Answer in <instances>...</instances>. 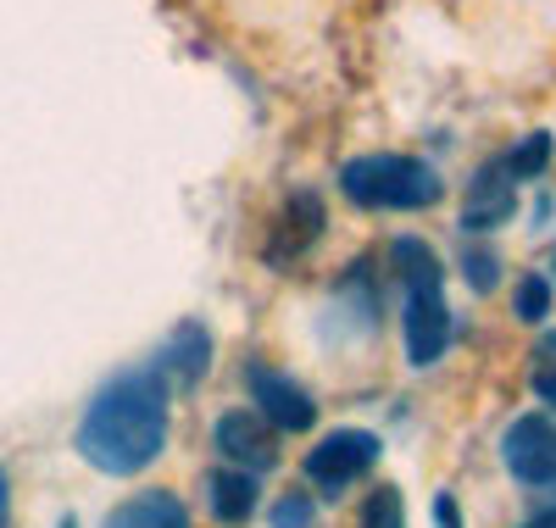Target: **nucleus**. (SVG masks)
Returning a JSON list of instances; mask_svg holds the SVG:
<instances>
[{
	"mask_svg": "<svg viewBox=\"0 0 556 528\" xmlns=\"http://www.w3.org/2000/svg\"><path fill=\"white\" fill-rule=\"evenodd\" d=\"M167 445V384L156 367H128L89 395L78 417V456L112 478L146 473Z\"/></svg>",
	"mask_w": 556,
	"mask_h": 528,
	"instance_id": "nucleus-1",
	"label": "nucleus"
},
{
	"mask_svg": "<svg viewBox=\"0 0 556 528\" xmlns=\"http://www.w3.org/2000/svg\"><path fill=\"white\" fill-rule=\"evenodd\" d=\"M340 189L356 206H374V212H424L445 196L440 173L417 156H356L345 162Z\"/></svg>",
	"mask_w": 556,
	"mask_h": 528,
	"instance_id": "nucleus-2",
	"label": "nucleus"
},
{
	"mask_svg": "<svg viewBox=\"0 0 556 528\" xmlns=\"http://www.w3.org/2000/svg\"><path fill=\"white\" fill-rule=\"evenodd\" d=\"M379 462V440L367 435V428H334V435H323L312 451H306V478H312V490L323 495H340L351 490L356 478Z\"/></svg>",
	"mask_w": 556,
	"mask_h": 528,
	"instance_id": "nucleus-3",
	"label": "nucleus"
},
{
	"mask_svg": "<svg viewBox=\"0 0 556 528\" xmlns=\"http://www.w3.org/2000/svg\"><path fill=\"white\" fill-rule=\"evenodd\" d=\"M401 334H406V356H412V367H434V362L445 356V345H451L445 284H417V290H406Z\"/></svg>",
	"mask_w": 556,
	"mask_h": 528,
	"instance_id": "nucleus-4",
	"label": "nucleus"
},
{
	"mask_svg": "<svg viewBox=\"0 0 556 528\" xmlns=\"http://www.w3.org/2000/svg\"><path fill=\"white\" fill-rule=\"evenodd\" d=\"M501 456H506V473L518 485L540 490V485H556V423L551 417H518L501 440Z\"/></svg>",
	"mask_w": 556,
	"mask_h": 528,
	"instance_id": "nucleus-5",
	"label": "nucleus"
},
{
	"mask_svg": "<svg viewBox=\"0 0 556 528\" xmlns=\"http://www.w3.org/2000/svg\"><path fill=\"white\" fill-rule=\"evenodd\" d=\"M245 390H251V401L262 406V417H267L273 428H285V435H306L312 417H317V401L301 390V384L285 378V373H273V367H262V362L245 367Z\"/></svg>",
	"mask_w": 556,
	"mask_h": 528,
	"instance_id": "nucleus-6",
	"label": "nucleus"
},
{
	"mask_svg": "<svg viewBox=\"0 0 556 528\" xmlns=\"http://www.w3.org/2000/svg\"><path fill=\"white\" fill-rule=\"evenodd\" d=\"M323 223H329V212H323V201L312 196V189H295V196L285 201V212L273 217V234H267V267H290L301 262L312 246H317V234Z\"/></svg>",
	"mask_w": 556,
	"mask_h": 528,
	"instance_id": "nucleus-7",
	"label": "nucleus"
},
{
	"mask_svg": "<svg viewBox=\"0 0 556 528\" xmlns=\"http://www.w3.org/2000/svg\"><path fill=\"white\" fill-rule=\"evenodd\" d=\"M513 212H518V178L506 173L501 156H495V162H484V167L473 173V184H468V201H462V234H490V228H501Z\"/></svg>",
	"mask_w": 556,
	"mask_h": 528,
	"instance_id": "nucleus-8",
	"label": "nucleus"
},
{
	"mask_svg": "<svg viewBox=\"0 0 556 528\" xmlns=\"http://www.w3.org/2000/svg\"><path fill=\"white\" fill-rule=\"evenodd\" d=\"M212 445H217L228 462L251 467V473L278 467V445H273V435H267V417H251V412H228V417H217Z\"/></svg>",
	"mask_w": 556,
	"mask_h": 528,
	"instance_id": "nucleus-9",
	"label": "nucleus"
},
{
	"mask_svg": "<svg viewBox=\"0 0 556 528\" xmlns=\"http://www.w3.org/2000/svg\"><path fill=\"white\" fill-rule=\"evenodd\" d=\"M206 367H212V334H206L201 323H178V328L167 334L162 356H156L162 384H178V390H195V384L206 378Z\"/></svg>",
	"mask_w": 556,
	"mask_h": 528,
	"instance_id": "nucleus-10",
	"label": "nucleus"
},
{
	"mask_svg": "<svg viewBox=\"0 0 556 528\" xmlns=\"http://www.w3.org/2000/svg\"><path fill=\"white\" fill-rule=\"evenodd\" d=\"M106 528H190V512H184V501L167 495V490H146V495L123 501L106 517Z\"/></svg>",
	"mask_w": 556,
	"mask_h": 528,
	"instance_id": "nucleus-11",
	"label": "nucleus"
},
{
	"mask_svg": "<svg viewBox=\"0 0 556 528\" xmlns=\"http://www.w3.org/2000/svg\"><path fill=\"white\" fill-rule=\"evenodd\" d=\"M206 501L217 523H245L256 512V478L251 473H212L206 478Z\"/></svg>",
	"mask_w": 556,
	"mask_h": 528,
	"instance_id": "nucleus-12",
	"label": "nucleus"
},
{
	"mask_svg": "<svg viewBox=\"0 0 556 528\" xmlns=\"http://www.w3.org/2000/svg\"><path fill=\"white\" fill-rule=\"evenodd\" d=\"M390 262H395V278L406 284V290H417V284H445V267H440V256L424 246V239H395L390 246Z\"/></svg>",
	"mask_w": 556,
	"mask_h": 528,
	"instance_id": "nucleus-13",
	"label": "nucleus"
},
{
	"mask_svg": "<svg viewBox=\"0 0 556 528\" xmlns=\"http://www.w3.org/2000/svg\"><path fill=\"white\" fill-rule=\"evenodd\" d=\"M545 162H551V134H523L518 146H513V151L501 156V167L513 173L518 184H523V178H534V173H540Z\"/></svg>",
	"mask_w": 556,
	"mask_h": 528,
	"instance_id": "nucleus-14",
	"label": "nucleus"
},
{
	"mask_svg": "<svg viewBox=\"0 0 556 528\" xmlns=\"http://www.w3.org/2000/svg\"><path fill=\"white\" fill-rule=\"evenodd\" d=\"M362 528H406V501H401V490H374L362 501Z\"/></svg>",
	"mask_w": 556,
	"mask_h": 528,
	"instance_id": "nucleus-15",
	"label": "nucleus"
},
{
	"mask_svg": "<svg viewBox=\"0 0 556 528\" xmlns=\"http://www.w3.org/2000/svg\"><path fill=\"white\" fill-rule=\"evenodd\" d=\"M513 312H518L523 323H540V317L551 312V278L529 273V278L518 284V296H513Z\"/></svg>",
	"mask_w": 556,
	"mask_h": 528,
	"instance_id": "nucleus-16",
	"label": "nucleus"
},
{
	"mask_svg": "<svg viewBox=\"0 0 556 528\" xmlns=\"http://www.w3.org/2000/svg\"><path fill=\"white\" fill-rule=\"evenodd\" d=\"M462 273H468V284H473L479 296L501 284V262H495V251H479V246L462 251Z\"/></svg>",
	"mask_w": 556,
	"mask_h": 528,
	"instance_id": "nucleus-17",
	"label": "nucleus"
},
{
	"mask_svg": "<svg viewBox=\"0 0 556 528\" xmlns=\"http://www.w3.org/2000/svg\"><path fill=\"white\" fill-rule=\"evenodd\" d=\"M273 528H312V495H285L273 512H267Z\"/></svg>",
	"mask_w": 556,
	"mask_h": 528,
	"instance_id": "nucleus-18",
	"label": "nucleus"
},
{
	"mask_svg": "<svg viewBox=\"0 0 556 528\" xmlns=\"http://www.w3.org/2000/svg\"><path fill=\"white\" fill-rule=\"evenodd\" d=\"M534 523L556 528V485H540V490H534Z\"/></svg>",
	"mask_w": 556,
	"mask_h": 528,
	"instance_id": "nucleus-19",
	"label": "nucleus"
},
{
	"mask_svg": "<svg viewBox=\"0 0 556 528\" xmlns=\"http://www.w3.org/2000/svg\"><path fill=\"white\" fill-rule=\"evenodd\" d=\"M529 390H534L540 401L556 406V373H551V367H529Z\"/></svg>",
	"mask_w": 556,
	"mask_h": 528,
	"instance_id": "nucleus-20",
	"label": "nucleus"
},
{
	"mask_svg": "<svg viewBox=\"0 0 556 528\" xmlns=\"http://www.w3.org/2000/svg\"><path fill=\"white\" fill-rule=\"evenodd\" d=\"M529 362L556 373V328H551V334H540V345H534V356H529Z\"/></svg>",
	"mask_w": 556,
	"mask_h": 528,
	"instance_id": "nucleus-21",
	"label": "nucleus"
},
{
	"mask_svg": "<svg viewBox=\"0 0 556 528\" xmlns=\"http://www.w3.org/2000/svg\"><path fill=\"white\" fill-rule=\"evenodd\" d=\"M434 517H440V528H462V506H456V495H440V501H434Z\"/></svg>",
	"mask_w": 556,
	"mask_h": 528,
	"instance_id": "nucleus-22",
	"label": "nucleus"
},
{
	"mask_svg": "<svg viewBox=\"0 0 556 528\" xmlns=\"http://www.w3.org/2000/svg\"><path fill=\"white\" fill-rule=\"evenodd\" d=\"M12 523V485H7V467H0V528Z\"/></svg>",
	"mask_w": 556,
	"mask_h": 528,
	"instance_id": "nucleus-23",
	"label": "nucleus"
},
{
	"mask_svg": "<svg viewBox=\"0 0 556 528\" xmlns=\"http://www.w3.org/2000/svg\"><path fill=\"white\" fill-rule=\"evenodd\" d=\"M62 528H78V523H73V517H62Z\"/></svg>",
	"mask_w": 556,
	"mask_h": 528,
	"instance_id": "nucleus-24",
	"label": "nucleus"
},
{
	"mask_svg": "<svg viewBox=\"0 0 556 528\" xmlns=\"http://www.w3.org/2000/svg\"><path fill=\"white\" fill-rule=\"evenodd\" d=\"M523 528H545V523H523Z\"/></svg>",
	"mask_w": 556,
	"mask_h": 528,
	"instance_id": "nucleus-25",
	"label": "nucleus"
}]
</instances>
